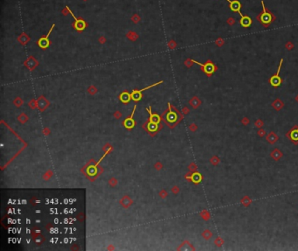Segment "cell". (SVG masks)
I'll return each mask as SVG.
<instances>
[{
	"label": "cell",
	"mask_w": 298,
	"mask_h": 251,
	"mask_svg": "<svg viewBox=\"0 0 298 251\" xmlns=\"http://www.w3.org/2000/svg\"><path fill=\"white\" fill-rule=\"evenodd\" d=\"M261 6H262V12L258 14V16L256 17V19L257 21H259V23L262 27L268 28L276 19V16L272 12L268 11L266 9L263 1H261Z\"/></svg>",
	"instance_id": "obj_1"
},
{
	"label": "cell",
	"mask_w": 298,
	"mask_h": 251,
	"mask_svg": "<svg viewBox=\"0 0 298 251\" xmlns=\"http://www.w3.org/2000/svg\"><path fill=\"white\" fill-rule=\"evenodd\" d=\"M192 62L198 64V66H200L202 67L203 72L207 75L208 77H210L213 73H215L218 70V66H216L211 60H208L206 62V64H202L198 61H196L194 60H192Z\"/></svg>",
	"instance_id": "obj_2"
},
{
	"label": "cell",
	"mask_w": 298,
	"mask_h": 251,
	"mask_svg": "<svg viewBox=\"0 0 298 251\" xmlns=\"http://www.w3.org/2000/svg\"><path fill=\"white\" fill-rule=\"evenodd\" d=\"M66 9L68 10L69 13L72 15V17L74 18V19L75 20L74 24L73 25L74 27V29H75L76 31H78V32H81V31H83V30L87 27V23H86L83 19H81V18H79V19L76 18V17L74 16V14L73 13L70 11V9L68 8V6H66Z\"/></svg>",
	"instance_id": "obj_3"
},
{
	"label": "cell",
	"mask_w": 298,
	"mask_h": 251,
	"mask_svg": "<svg viewBox=\"0 0 298 251\" xmlns=\"http://www.w3.org/2000/svg\"><path fill=\"white\" fill-rule=\"evenodd\" d=\"M283 62V60L282 59L281 61H280L279 66H278V70H277L276 75H273L272 77L269 79V82H270V84L272 85L274 88H277V87H279V86L282 84V79H281V77L279 76V74H280V70H281V67H282Z\"/></svg>",
	"instance_id": "obj_4"
},
{
	"label": "cell",
	"mask_w": 298,
	"mask_h": 251,
	"mask_svg": "<svg viewBox=\"0 0 298 251\" xmlns=\"http://www.w3.org/2000/svg\"><path fill=\"white\" fill-rule=\"evenodd\" d=\"M55 27V25L53 24L52 27H51V28H50L49 32L47 33V35H46V37H42V38H40V39L38 40V45H39V47L40 48H42V49H46V48H47V47H49V45H50V41H49V39H48V38H49V35L51 34L52 29H53V27Z\"/></svg>",
	"instance_id": "obj_5"
},
{
	"label": "cell",
	"mask_w": 298,
	"mask_h": 251,
	"mask_svg": "<svg viewBox=\"0 0 298 251\" xmlns=\"http://www.w3.org/2000/svg\"><path fill=\"white\" fill-rule=\"evenodd\" d=\"M228 3H229V7L230 9L234 12V13H240V9L242 7V4L238 1V0H226Z\"/></svg>",
	"instance_id": "obj_6"
},
{
	"label": "cell",
	"mask_w": 298,
	"mask_h": 251,
	"mask_svg": "<svg viewBox=\"0 0 298 251\" xmlns=\"http://www.w3.org/2000/svg\"><path fill=\"white\" fill-rule=\"evenodd\" d=\"M253 23V20L250 17L248 16H245V15H242L240 16V26L244 28H248L252 25Z\"/></svg>",
	"instance_id": "obj_7"
},
{
	"label": "cell",
	"mask_w": 298,
	"mask_h": 251,
	"mask_svg": "<svg viewBox=\"0 0 298 251\" xmlns=\"http://www.w3.org/2000/svg\"><path fill=\"white\" fill-rule=\"evenodd\" d=\"M288 137L291 138V140L295 143V144H298V126L296 125L289 132L288 134Z\"/></svg>",
	"instance_id": "obj_8"
},
{
	"label": "cell",
	"mask_w": 298,
	"mask_h": 251,
	"mask_svg": "<svg viewBox=\"0 0 298 251\" xmlns=\"http://www.w3.org/2000/svg\"><path fill=\"white\" fill-rule=\"evenodd\" d=\"M135 109H136V107H135ZM135 109H134V110H133V112H132L131 116H130L129 118L126 119V120L124 121V123H123V124H124L125 128H127V129H132V128L135 126V121L133 120V115H134Z\"/></svg>",
	"instance_id": "obj_9"
},
{
	"label": "cell",
	"mask_w": 298,
	"mask_h": 251,
	"mask_svg": "<svg viewBox=\"0 0 298 251\" xmlns=\"http://www.w3.org/2000/svg\"><path fill=\"white\" fill-rule=\"evenodd\" d=\"M266 139H267V141H268L269 144H272L273 145V144H274V143H276V142L278 141L279 137H278V136H277L274 132H270L267 135Z\"/></svg>",
	"instance_id": "obj_10"
},
{
	"label": "cell",
	"mask_w": 298,
	"mask_h": 251,
	"mask_svg": "<svg viewBox=\"0 0 298 251\" xmlns=\"http://www.w3.org/2000/svg\"><path fill=\"white\" fill-rule=\"evenodd\" d=\"M187 179H190L193 183H199L202 180V175L199 172H194L191 177H187Z\"/></svg>",
	"instance_id": "obj_11"
},
{
	"label": "cell",
	"mask_w": 298,
	"mask_h": 251,
	"mask_svg": "<svg viewBox=\"0 0 298 251\" xmlns=\"http://www.w3.org/2000/svg\"><path fill=\"white\" fill-rule=\"evenodd\" d=\"M120 100L123 103H128L130 100H131V94H129L128 92L122 93L121 95H120Z\"/></svg>",
	"instance_id": "obj_12"
},
{
	"label": "cell",
	"mask_w": 298,
	"mask_h": 251,
	"mask_svg": "<svg viewBox=\"0 0 298 251\" xmlns=\"http://www.w3.org/2000/svg\"><path fill=\"white\" fill-rule=\"evenodd\" d=\"M283 106H284V103L281 101V99H276L274 103H272V107L275 109V110H277V111H279V110H281L283 108Z\"/></svg>",
	"instance_id": "obj_13"
},
{
	"label": "cell",
	"mask_w": 298,
	"mask_h": 251,
	"mask_svg": "<svg viewBox=\"0 0 298 251\" xmlns=\"http://www.w3.org/2000/svg\"><path fill=\"white\" fill-rule=\"evenodd\" d=\"M142 99V92L140 90H134L131 93V100L133 101H140Z\"/></svg>",
	"instance_id": "obj_14"
},
{
	"label": "cell",
	"mask_w": 298,
	"mask_h": 251,
	"mask_svg": "<svg viewBox=\"0 0 298 251\" xmlns=\"http://www.w3.org/2000/svg\"><path fill=\"white\" fill-rule=\"evenodd\" d=\"M271 157L274 159L275 161H278L279 159L283 157V152L279 149H274L271 152Z\"/></svg>",
	"instance_id": "obj_15"
},
{
	"label": "cell",
	"mask_w": 298,
	"mask_h": 251,
	"mask_svg": "<svg viewBox=\"0 0 298 251\" xmlns=\"http://www.w3.org/2000/svg\"><path fill=\"white\" fill-rule=\"evenodd\" d=\"M29 40H30L29 36L26 35V33H25V32H23L22 34H20V36L18 37V41H19L22 45H26Z\"/></svg>",
	"instance_id": "obj_16"
},
{
	"label": "cell",
	"mask_w": 298,
	"mask_h": 251,
	"mask_svg": "<svg viewBox=\"0 0 298 251\" xmlns=\"http://www.w3.org/2000/svg\"><path fill=\"white\" fill-rule=\"evenodd\" d=\"M147 129L150 132H155L157 131V123L149 122V123L147 124Z\"/></svg>",
	"instance_id": "obj_17"
},
{
	"label": "cell",
	"mask_w": 298,
	"mask_h": 251,
	"mask_svg": "<svg viewBox=\"0 0 298 251\" xmlns=\"http://www.w3.org/2000/svg\"><path fill=\"white\" fill-rule=\"evenodd\" d=\"M190 104L192 105V107L193 108H194V109H196V108H198V106L200 105L201 104V101L198 98V97H193V99H191L190 100Z\"/></svg>",
	"instance_id": "obj_18"
},
{
	"label": "cell",
	"mask_w": 298,
	"mask_h": 251,
	"mask_svg": "<svg viewBox=\"0 0 298 251\" xmlns=\"http://www.w3.org/2000/svg\"><path fill=\"white\" fill-rule=\"evenodd\" d=\"M148 111L150 112V122H152V123H158L159 122H160V117L157 116V115H156V114H152L151 112H150V109H148Z\"/></svg>",
	"instance_id": "obj_19"
},
{
	"label": "cell",
	"mask_w": 298,
	"mask_h": 251,
	"mask_svg": "<svg viewBox=\"0 0 298 251\" xmlns=\"http://www.w3.org/2000/svg\"><path fill=\"white\" fill-rule=\"evenodd\" d=\"M240 202H241V204H242L244 207H248V206L252 203V200H251V199L249 198L248 196H244L243 198L241 199Z\"/></svg>",
	"instance_id": "obj_20"
},
{
	"label": "cell",
	"mask_w": 298,
	"mask_h": 251,
	"mask_svg": "<svg viewBox=\"0 0 298 251\" xmlns=\"http://www.w3.org/2000/svg\"><path fill=\"white\" fill-rule=\"evenodd\" d=\"M177 120V114L174 112L170 111L168 115H167V121H169L170 123H173Z\"/></svg>",
	"instance_id": "obj_21"
},
{
	"label": "cell",
	"mask_w": 298,
	"mask_h": 251,
	"mask_svg": "<svg viewBox=\"0 0 298 251\" xmlns=\"http://www.w3.org/2000/svg\"><path fill=\"white\" fill-rule=\"evenodd\" d=\"M202 236L205 238L206 240H209L210 238L212 236V234L211 233V231H210V230L207 229V230H205V231L203 232V234H202Z\"/></svg>",
	"instance_id": "obj_22"
},
{
	"label": "cell",
	"mask_w": 298,
	"mask_h": 251,
	"mask_svg": "<svg viewBox=\"0 0 298 251\" xmlns=\"http://www.w3.org/2000/svg\"><path fill=\"white\" fill-rule=\"evenodd\" d=\"M211 163H212V165H218L219 164H220V162H221V159H219L217 156H213L212 159H211Z\"/></svg>",
	"instance_id": "obj_23"
},
{
	"label": "cell",
	"mask_w": 298,
	"mask_h": 251,
	"mask_svg": "<svg viewBox=\"0 0 298 251\" xmlns=\"http://www.w3.org/2000/svg\"><path fill=\"white\" fill-rule=\"evenodd\" d=\"M214 243H215V245H216L217 247H221V246H222V245L224 244V241H223L222 238L217 237V239H216L215 241H214Z\"/></svg>",
	"instance_id": "obj_24"
},
{
	"label": "cell",
	"mask_w": 298,
	"mask_h": 251,
	"mask_svg": "<svg viewBox=\"0 0 298 251\" xmlns=\"http://www.w3.org/2000/svg\"><path fill=\"white\" fill-rule=\"evenodd\" d=\"M215 44H216L218 47H222V46L225 44V40H223L222 38H221V37H220V38H218L217 40H215Z\"/></svg>",
	"instance_id": "obj_25"
},
{
	"label": "cell",
	"mask_w": 298,
	"mask_h": 251,
	"mask_svg": "<svg viewBox=\"0 0 298 251\" xmlns=\"http://www.w3.org/2000/svg\"><path fill=\"white\" fill-rule=\"evenodd\" d=\"M201 215H202L203 219L206 220V221H207V220L210 219V213L207 211H206V210H204V211L201 213Z\"/></svg>",
	"instance_id": "obj_26"
},
{
	"label": "cell",
	"mask_w": 298,
	"mask_h": 251,
	"mask_svg": "<svg viewBox=\"0 0 298 251\" xmlns=\"http://www.w3.org/2000/svg\"><path fill=\"white\" fill-rule=\"evenodd\" d=\"M285 47L287 50H292V49L294 48V44H293L291 41H288V42L286 43Z\"/></svg>",
	"instance_id": "obj_27"
},
{
	"label": "cell",
	"mask_w": 298,
	"mask_h": 251,
	"mask_svg": "<svg viewBox=\"0 0 298 251\" xmlns=\"http://www.w3.org/2000/svg\"><path fill=\"white\" fill-rule=\"evenodd\" d=\"M263 124H264V123H263L262 120H260V119H257V120L254 122V125H255L257 128H261V127L263 126Z\"/></svg>",
	"instance_id": "obj_28"
},
{
	"label": "cell",
	"mask_w": 298,
	"mask_h": 251,
	"mask_svg": "<svg viewBox=\"0 0 298 251\" xmlns=\"http://www.w3.org/2000/svg\"><path fill=\"white\" fill-rule=\"evenodd\" d=\"M226 23H227V25H229V26H233V25L235 24V19H234L233 18H228L226 19Z\"/></svg>",
	"instance_id": "obj_29"
},
{
	"label": "cell",
	"mask_w": 298,
	"mask_h": 251,
	"mask_svg": "<svg viewBox=\"0 0 298 251\" xmlns=\"http://www.w3.org/2000/svg\"><path fill=\"white\" fill-rule=\"evenodd\" d=\"M140 20V18L137 14H135L133 17H132V21H134V23H137L138 21Z\"/></svg>",
	"instance_id": "obj_30"
},
{
	"label": "cell",
	"mask_w": 298,
	"mask_h": 251,
	"mask_svg": "<svg viewBox=\"0 0 298 251\" xmlns=\"http://www.w3.org/2000/svg\"><path fill=\"white\" fill-rule=\"evenodd\" d=\"M241 123L246 126V125H247L249 123V120H248L247 117H244L243 119H241Z\"/></svg>",
	"instance_id": "obj_31"
},
{
	"label": "cell",
	"mask_w": 298,
	"mask_h": 251,
	"mask_svg": "<svg viewBox=\"0 0 298 251\" xmlns=\"http://www.w3.org/2000/svg\"><path fill=\"white\" fill-rule=\"evenodd\" d=\"M258 135H259L260 137H265V135H266V131H265L264 130L260 129V131H258Z\"/></svg>",
	"instance_id": "obj_32"
},
{
	"label": "cell",
	"mask_w": 298,
	"mask_h": 251,
	"mask_svg": "<svg viewBox=\"0 0 298 251\" xmlns=\"http://www.w3.org/2000/svg\"><path fill=\"white\" fill-rule=\"evenodd\" d=\"M196 129H197V126H196L195 124H192V125H191V130H192V131H195Z\"/></svg>",
	"instance_id": "obj_33"
},
{
	"label": "cell",
	"mask_w": 298,
	"mask_h": 251,
	"mask_svg": "<svg viewBox=\"0 0 298 251\" xmlns=\"http://www.w3.org/2000/svg\"><path fill=\"white\" fill-rule=\"evenodd\" d=\"M296 101H297V102L298 103V94L297 95V96H296Z\"/></svg>",
	"instance_id": "obj_34"
},
{
	"label": "cell",
	"mask_w": 298,
	"mask_h": 251,
	"mask_svg": "<svg viewBox=\"0 0 298 251\" xmlns=\"http://www.w3.org/2000/svg\"><path fill=\"white\" fill-rule=\"evenodd\" d=\"M85 1H86V0H85Z\"/></svg>",
	"instance_id": "obj_35"
}]
</instances>
